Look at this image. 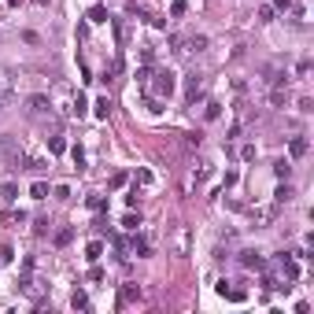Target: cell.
I'll return each instance as SVG.
<instances>
[{
    "instance_id": "cell-6",
    "label": "cell",
    "mask_w": 314,
    "mask_h": 314,
    "mask_svg": "<svg viewBox=\"0 0 314 314\" xmlns=\"http://www.w3.org/2000/svg\"><path fill=\"white\" fill-rule=\"evenodd\" d=\"M240 266L244 270H266V259H263V251H240Z\"/></svg>"
},
{
    "instance_id": "cell-13",
    "label": "cell",
    "mask_w": 314,
    "mask_h": 314,
    "mask_svg": "<svg viewBox=\"0 0 314 314\" xmlns=\"http://www.w3.org/2000/svg\"><path fill=\"white\" fill-rule=\"evenodd\" d=\"M56 248H67V244H70V240H74V229H70V225H63V229H56Z\"/></svg>"
},
{
    "instance_id": "cell-16",
    "label": "cell",
    "mask_w": 314,
    "mask_h": 314,
    "mask_svg": "<svg viewBox=\"0 0 314 314\" xmlns=\"http://www.w3.org/2000/svg\"><path fill=\"white\" fill-rule=\"evenodd\" d=\"M70 307H74V311H89V296H85L82 289H74V296H70Z\"/></svg>"
},
{
    "instance_id": "cell-25",
    "label": "cell",
    "mask_w": 314,
    "mask_h": 314,
    "mask_svg": "<svg viewBox=\"0 0 314 314\" xmlns=\"http://www.w3.org/2000/svg\"><path fill=\"white\" fill-rule=\"evenodd\" d=\"M207 118H211V122H215L218 115H222V104H215V100H211V104H207V111H203Z\"/></svg>"
},
{
    "instance_id": "cell-28",
    "label": "cell",
    "mask_w": 314,
    "mask_h": 314,
    "mask_svg": "<svg viewBox=\"0 0 314 314\" xmlns=\"http://www.w3.org/2000/svg\"><path fill=\"white\" fill-rule=\"evenodd\" d=\"M85 203H89V211H104V207H108V203H104V196H89Z\"/></svg>"
},
{
    "instance_id": "cell-14",
    "label": "cell",
    "mask_w": 314,
    "mask_h": 314,
    "mask_svg": "<svg viewBox=\"0 0 314 314\" xmlns=\"http://www.w3.org/2000/svg\"><path fill=\"white\" fill-rule=\"evenodd\" d=\"M273 174H277L281 181H289V178H292V163H289V159H277V163H273Z\"/></svg>"
},
{
    "instance_id": "cell-23",
    "label": "cell",
    "mask_w": 314,
    "mask_h": 314,
    "mask_svg": "<svg viewBox=\"0 0 314 314\" xmlns=\"http://www.w3.org/2000/svg\"><path fill=\"white\" fill-rule=\"evenodd\" d=\"M70 159H74V166H78V170L85 166V152H82V144H74V148H70Z\"/></svg>"
},
{
    "instance_id": "cell-11",
    "label": "cell",
    "mask_w": 314,
    "mask_h": 314,
    "mask_svg": "<svg viewBox=\"0 0 314 314\" xmlns=\"http://www.w3.org/2000/svg\"><path fill=\"white\" fill-rule=\"evenodd\" d=\"M133 299H141V289H137L133 281H126V285H122V292H118V307L133 303Z\"/></svg>"
},
{
    "instance_id": "cell-17",
    "label": "cell",
    "mask_w": 314,
    "mask_h": 314,
    "mask_svg": "<svg viewBox=\"0 0 314 314\" xmlns=\"http://www.w3.org/2000/svg\"><path fill=\"white\" fill-rule=\"evenodd\" d=\"M92 111H96V118H108V115H111V100H108V96H100L96 104H92Z\"/></svg>"
},
{
    "instance_id": "cell-27",
    "label": "cell",
    "mask_w": 314,
    "mask_h": 314,
    "mask_svg": "<svg viewBox=\"0 0 314 314\" xmlns=\"http://www.w3.org/2000/svg\"><path fill=\"white\" fill-rule=\"evenodd\" d=\"M259 22H273V8H270V4H263V8H259Z\"/></svg>"
},
{
    "instance_id": "cell-7",
    "label": "cell",
    "mask_w": 314,
    "mask_h": 314,
    "mask_svg": "<svg viewBox=\"0 0 314 314\" xmlns=\"http://www.w3.org/2000/svg\"><path fill=\"white\" fill-rule=\"evenodd\" d=\"M218 296H222V299H233V303H244V299H248V292H244V289H233L229 281H222V285H218Z\"/></svg>"
},
{
    "instance_id": "cell-1",
    "label": "cell",
    "mask_w": 314,
    "mask_h": 314,
    "mask_svg": "<svg viewBox=\"0 0 314 314\" xmlns=\"http://www.w3.org/2000/svg\"><path fill=\"white\" fill-rule=\"evenodd\" d=\"M174 74L170 70H152L148 85H144V92H148V100H170L174 96Z\"/></svg>"
},
{
    "instance_id": "cell-32",
    "label": "cell",
    "mask_w": 314,
    "mask_h": 314,
    "mask_svg": "<svg viewBox=\"0 0 314 314\" xmlns=\"http://www.w3.org/2000/svg\"><path fill=\"white\" fill-rule=\"evenodd\" d=\"M56 200H70V189H67V185H56Z\"/></svg>"
},
{
    "instance_id": "cell-29",
    "label": "cell",
    "mask_w": 314,
    "mask_h": 314,
    "mask_svg": "<svg viewBox=\"0 0 314 314\" xmlns=\"http://www.w3.org/2000/svg\"><path fill=\"white\" fill-rule=\"evenodd\" d=\"M240 159H244V163H251V159H255V144H244V148H240Z\"/></svg>"
},
{
    "instance_id": "cell-4",
    "label": "cell",
    "mask_w": 314,
    "mask_h": 314,
    "mask_svg": "<svg viewBox=\"0 0 314 314\" xmlns=\"http://www.w3.org/2000/svg\"><path fill=\"white\" fill-rule=\"evenodd\" d=\"M277 270L285 273V281H296L299 277V259H292L289 251H281V255H277Z\"/></svg>"
},
{
    "instance_id": "cell-21",
    "label": "cell",
    "mask_w": 314,
    "mask_h": 314,
    "mask_svg": "<svg viewBox=\"0 0 314 314\" xmlns=\"http://www.w3.org/2000/svg\"><path fill=\"white\" fill-rule=\"evenodd\" d=\"M122 225H126V229L133 233V229H137V225H141V215H137V211H130V215L122 218Z\"/></svg>"
},
{
    "instance_id": "cell-31",
    "label": "cell",
    "mask_w": 314,
    "mask_h": 314,
    "mask_svg": "<svg viewBox=\"0 0 314 314\" xmlns=\"http://www.w3.org/2000/svg\"><path fill=\"white\" fill-rule=\"evenodd\" d=\"M137 185H152V170H137Z\"/></svg>"
},
{
    "instance_id": "cell-36",
    "label": "cell",
    "mask_w": 314,
    "mask_h": 314,
    "mask_svg": "<svg viewBox=\"0 0 314 314\" xmlns=\"http://www.w3.org/2000/svg\"><path fill=\"white\" fill-rule=\"evenodd\" d=\"M0 144H4V141H0Z\"/></svg>"
},
{
    "instance_id": "cell-8",
    "label": "cell",
    "mask_w": 314,
    "mask_h": 314,
    "mask_svg": "<svg viewBox=\"0 0 314 314\" xmlns=\"http://www.w3.org/2000/svg\"><path fill=\"white\" fill-rule=\"evenodd\" d=\"M307 152H311V141H307L303 133H299V137H292V141H289V156H292V159H303Z\"/></svg>"
},
{
    "instance_id": "cell-35",
    "label": "cell",
    "mask_w": 314,
    "mask_h": 314,
    "mask_svg": "<svg viewBox=\"0 0 314 314\" xmlns=\"http://www.w3.org/2000/svg\"><path fill=\"white\" fill-rule=\"evenodd\" d=\"M4 100H8V92H0V108H4Z\"/></svg>"
},
{
    "instance_id": "cell-34",
    "label": "cell",
    "mask_w": 314,
    "mask_h": 314,
    "mask_svg": "<svg viewBox=\"0 0 314 314\" xmlns=\"http://www.w3.org/2000/svg\"><path fill=\"white\" fill-rule=\"evenodd\" d=\"M33 4H37V8H48V4H52V0H33Z\"/></svg>"
},
{
    "instance_id": "cell-2",
    "label": "cell",
    "mask_w": 314,
    "mask_h": 314,
    "mask_svg": "<svg viewBox=\"0 0 314 314\" xmlns=\"http://www.w3.org/2000/svg\"><path fill=\"white\" fill-rule=\"evenodd\" d=\"M277 211H281L277 203H259V207L251 203V222H255V229H266V225H273Z\"/></svg>"
},
{
    "instance_id": "cell-33",
    "label": "cell",
    "mask_w": 314,
    "mask_h": 314,
    "mask_svg": "<svg viewBox=\"0 0 314 314\" xmlns=\"http://www.w3.org/2000/svg\"><path fill=\"white\" fill-rule=\"evenodd\" d=\"M292 8V0H273V11H289Z\"/></svg>"
},
{
    "instance_id": "cell-9",
    "label": "cell",
    "mask_w": 314,
    "mask_h": 314,
    "mask_svg": "<svg viewBox=\"0 0 314 314\" xmlns=\"http://www.w3.org/2000/svg\"><path fill=\"white\" fill-rule=\"evenodd\" d=\"M26 104H30V111H33V115H45V111H52V100L45 96V92H33V96L26 100Z\"/></svg>"
},
{
    "instance_id": "cell-26",
    "label": "cell",
    "mask_w": 314,
    "mask_h": 314,
    "mask_svg": "<svg viewBox=\"0 0 314 314\" xmlns=\"http://www.w3.org/2000/svg\"><path fill=\"white\" fill-rule=\"evenodd\" d=\"M108 185H111V189H122V185H126V174H122V170H115V174H111V181H108Z\"/></svg>"
},
{
    "instance_id": "cell-12",
    "label": "cell",
    "mask_w": 314,
    "mask_h": 314,
    "mask_svg": "<svg viewBox=\"0 0 314 314\" xmlns=\"http://www.w3.org/2000/svg\"><path fill=\"white\" fill-rule=\"evenodd\" d=\"M292 196H296V192H292V185L285 181V185H277V192H273V203L285 207V203H292Z\"/></svg>"
},
{
    "instance_id": "cell-10",
    "label": "cell",
    "mask_w": 314,
    "mask_h": 314,
    "mask_svg": "<svg viewBox=\"0 0 314 314\" xmlns=\"http://www.w3.org/2000/svg\"><path fill=\"white\" fill-rule=\"evenodd\" d=\"M289 104V89H285V82H277L270 89V108H285Z\"/></svg>"
},
{
    "instance_id": "cell-18",
    "label": "cell",
    "mask_w": 314,
    "mask_h": 314,
    "mask_svg": "<svg viewBox=\"0 0 314 314\" xmlns=\"http://www.w3.org/2000/svg\"><path fill=\"white\" fill-rule=\"evenodd\" d=\"M48 152H52V156H63V152H67V141H63V137H48Z\"/></svg>"
},
{
    "instance_id": "cell-5",
    "label": "cell",
    "mask_w": 314,
    "mask_h": 314,
    "mask_svg": "<svg viewBox=\"0 0 314 314\" xmlns=\"http://www.w3.org/2000/svg\"><path fill=\"white\" fill-rule=\"evenodd\" d=\"M185 96H189V104H196V96H203V74L192 70V74L185 78Z\"/></svg>"
},
{
    "instance_id": "cell-20",
    "label": "cell",
    "mask_w": 314,
    "mask_h": 314,
    "mask_svg": "<svg viewBox=\"0 0 314 314\" xmlns=\"http://www.w3.org/2000/svg\"><path fill=\"white\" fill-rule=\"evenodd\" d=\"M30 196H33V200H45V196H48V185H45V181H33Z\"/></svg>"
},
{
    "instance_id": "cell-3",
    "label": "cell",
    "mask_w": 314,
    "mask_h": 314,
    "mask_svg": "<svg viewBox=\"0 0 314 314\" xmlns=\"http://www.w3.org/2000/svg\"><path fill=\"white\" fill-rule=\"evenodd\" d=\"M130 251H133L137 259H148V255H152V237H148V233H137V229H133V237H130Z\"/></svg>"
},
{
    "instance_id": "cell-19",
    "label": "cell",
    "mask_w": 314,
    "mask_h": 314,
    "mask_svg": "<svg viewBox=\"0 0 314 314\" xmlns=\"http://www.w3.org/2000/svg\"><path fill=\"white\" fill-rule=\"evenodd\" d=\"M85 255H89V259H92V263H96V259H100V255H104V240H92L89 248H85Z\"/></svg>"
},
{
    "instance_id": "cell-24",
    "label": "cell",
    "mask_w": 314,
    "mask_h": 314,
    "mask_svg": "<svg viewBox=\"0 0 314 314\" xmlns=\"http://www.w3.org/2000/svg\"><path fill=\"white\" fill-rule=\"evenodd\" d=\"M185 144H189V148H200V144H203V133H185Z\"/></svg>"
},
{
    "instance_id": "cell-30",
    "label": "cell",
    "mask_w": 314,
    "mask_h": 314,
    "mask_svg": "<svg viewBox=\"0 0 314 314\" xmlns=\"http://www.w3.org/2000/svg\"><path fill=\"white\" fill-rule=\"evenodd\" d=\"M33 233H37V237H45V233H48V218H37V222H33Z\"/></svg>"
},
{
    "instance_id": "cell-22",
    "label": "cell",
    "mask_w": 314,
    "mask_h": 314,
    "mask_svg": "<svg viewBox=\"0 0 314 314\" xmlns=\"http://www.w3.org/2000/svg\"><path fill=\"white\" fill-rule=\"evenodd\" d=\"M92 225H96V233H108L111 237V225H108V218H104V211H96V222Z\"/></svg>"
},
{
    "instance_id": "cell-15",
    "label": "cell",
    "mask_w": 314,
    "mask_h": 314,
    "mask_svg": "<svg viewBox=\"0 0 314 314\" xmlns=\"http://www.w3.org/2000/svg\"><path fill=\"white\" fill-rule=\"evenodd\" d=\"M85 19H89V22H108V8H104V4H96V8H89V15H85Z\"/></svg>"
}]
</instances>
